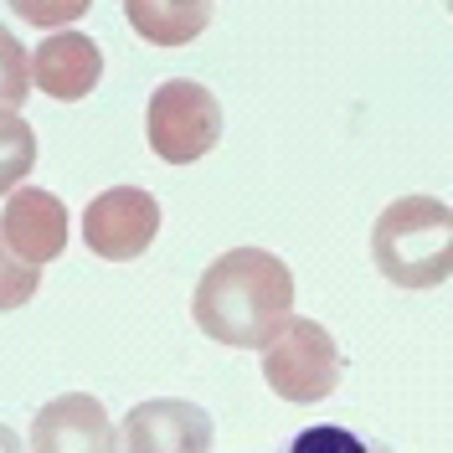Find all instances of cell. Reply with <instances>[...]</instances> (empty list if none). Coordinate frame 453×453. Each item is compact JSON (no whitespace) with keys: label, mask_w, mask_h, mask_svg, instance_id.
I'll use <instances>...</instances> for the list:
<instances>
[{"label":"cell","mask_w":453,"mask_h":453,"mask_svg":"<svg viewBox=\"0 0 453 453\" xmlns=\"http://www.w3.org/2000/svg\"><path fill=\"white\" fill-rule=\"evenodd\" d=\"M191 314L217 345L268 350L294 319V273L268 248H232L196 279Z\"/></svg>","instance_id":"obj_1"},{"label":"cell","mask_w":453,"mask_h":453,"mask_svg":"<svg viewBox=\"0 0 453 453\" xmlns=\"http://www.w3.org/2000/svg\"><path fill=\"white\" fill-rule=\"evenodd\" d=\"M371 257L392 288H438L453 279V206L396 196L371 226Z\"/></svg>","instance_id":"obj_2"},{"label":"cell","mask_w":453,"mask_h":453,"mask_svg":"<svg viewBox=\"0 0 453 453\" xmlns=\"http://www.w3.org/2000/svg\"><path fill=\"white\" fill-rule=\"evenodd\" d=\"M144 134H150V150L165 165H191L201 155H211L217 140H222V104H217V93L206 83L165 78L150 93Z\"/></svg>","instance_id":"obj_3"},{"label":"cell","mask_w":453,"mask_h":453,"mask_svg":"<svg viewBox=\"0 0 453 453\" xmlns=\"http://www.w3.org/2000/svg\"><path fill=\"white\" fill-rule=\"evenodd\" d=\"M263 381H268L273 396L294 402V407L325 402L340 387L335 335L319 319H288L279 330V340L263 350Z\"/></svg>","instance_id":"obj_4"},{"label":"cell","mask_w":453,"mask_h":453,"mask_svg":"<svg viewBox=\"0 0 453 453\" xmlns=\"http://www.w3.org/2000/svg\"><path fill=\"white\" fill-rule=\"evenodd\" d=\"M160 232V201L140 186H113L88 201L83 211V242L104 263H129L140 257Z\"/></svg>","instance_id":"obj_5"},{"label":"cell","mask_w":453,"mask_h":453,"mask_svg":"<svg viewBox=\"0 0 453 453\" xmlns=\"http://www.w3.org/2000/svg\"><path fill=\"white\" fill-rule=\"evenodd\" d=\"M211 443H217L211 412L180 396L140 402L119 423V453H211Z\"/></svg>","instance_id":"obj_6"},{"label":"cell","mask_w":453,"mask_h":453,"mask_svg":"<svg viewBox=\"0 0 453 453\" xmlns=\"http://www.w3.org/2000/svg\"><path fill=\"white\" fill-rule=\"evenodd\" d=\"M31 453H119L104 402L88 392L52 396L31 423Z\"/></svg>","instance_id":"obj_7"},{"label":"cell","mask_w":453,"mask_h":453,"mask_svg":"<svg viewBox=\"0 0 453 453\" xmlns=\"http://www.w3.org/2000/svg\"><path fill=\"white\" fill-rule=\"evenodd\" d=\"M98 78H104V52L83 31H52V36H42V47L31 57V88H42L57 104L88 98Z\"/></svg>","instance_id":"obj_8"},{"label":"cell","mask_w":453,"mask_h":453,"mask_svg":"<svg viewBox=\"0 0 453 453\" xmlns=\"http://www.w3.org/2000/svg\"><path fill=\"white\" fill-rule=\"evenodd\" d=\"M0 232H5L11 253L21 263L42 268V263L62 257V248H67V206L52 191L21 186V191H11L5 211H0Z\"/></svg>","instance_id":"obj_9"},{"label":"cell","mask_w":453,"mask_h":453,"mask_svg":"<svg viewBox=\"0 0 453 453\" xmlns=\"http://www.w3.org/2000/svg\"><path fill=\"white\" fill-rule=\"evenodd\" d=\"M129 27L144 31V42H160V47H180L191 42L206 21H211V5H160V0H129L124 5Z\"/></svg>","instance_id":"obj_10"},{"label":"cell","mask_w":453,"mask_h":453,"mask_svg":"<svg viewBox=\"0 0 453 453\" xmlns=\"http://www.w3.org/2000/svg\"><path fill=\"white\" fill-rule=\"evenodd\" d=\"M31 165H36V134H31V124L21 113L0 109V196L21 191Z\"/></svg>","instance_id":"obj_11"},{"label":"cell","mask_w":453,"mask_h":453,"mask_svg":"<svg viewBox=\"0 0 453 453\" xmlns=\"http://www.w3.org/2000/svg\"><path fill=\"white\" fill-rule=\"evenodd\" d=\"M279 453H392V449L381 438L356 433V427H345V423H310V427H299Z\"/></svg>","instance_id":"obj_12"},{"label":"cell","mask_w":453,"mask_h":453,"mask_svg":"<svg viewBox=\"0 0 453 453\" xmlns=\"http://www.w3.org/2000/svg\"><path fill=\"white\" fill-rule=\"evenodd\" d=\"M31 93V57L27 47L11 36V31L0 27V109H21Z\"/></svg>","instance_id":"obj_13"},{"label":"cell","mask_w":453,"mask_h":453,"mask_svg":"<svg viewBox=\"0 0 453 453\" xmlns=\"http://www.w3.org/2000/svg\"><path fill=\"white\" fill-rule=\"evenodd\" d=\"M36 288H42V268L21 263V257L11 253L5 232H0V314L31 304V299H36Z\"/></svg>","instance_id":"obj_14"},{"label":"cell","mask_w":453,"mask_h":453,"mask_svg":"<svg viewBox=\"0 0 453 453\" xmlns=\"http://www.w3.org/2000/svg\"><path fill=\"white\" fill-rule=\"evenodd\" d=\"M0 453H21V438H16V427L0 423Z\"/></svg>","instance_id":"obj_15"}]
</instances>
